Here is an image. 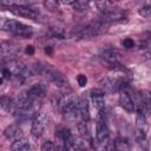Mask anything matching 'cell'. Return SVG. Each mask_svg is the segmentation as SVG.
<instances>
[{"mask_svg":"<svg viewBox=\"0 0 151 151\" xmlns=\"http://www.w3.org/2000/svg\"><path fill=\"white\" fill-rule=\"evenodd\" d=\"M33 70L39 76H42V77L47 78L50 81H52L58 87H65L68 84L66 77L60 71L52 67V65H48V64H45V63H35L34 66H33Z\"/></svg>","mask_w":151,"mask_h":151,"instance_id":"6da1fadb","label":"cell"},{"mask_svg":"<svg viewBox=\"0 0 151 151\" xmlns=\"http://www.w3.org/2000/svg\"><path fill=\"white\" fill-rule=\"evenodd\" d=\"M1 28L4 31L11 32L18 37H22V38H29L33 34V29L31 26L25 25L22 22H19L17 20H8V19H4L1 21Z\"/></svg>","mask_w":151,"mask_h":151,"instance_id":"7a4b0ae2","label":"cell"},{"mask_svg":"<svg viewBox=\"0 0 151 151\" xmlns=\"http://www.w3.org/2000/svg\"><path fill=\"white\" fill-rule=\"evenodd\" d=\"M40 107H41V104H40L39 99H34L26 107L15 110L14 111V114L17 116V118L20 122H25V120H28V119H33L39 113Z\"/></svg>","mask_w":151,"mask_h":151,"instance_id":"3957f363","label":"cell"},{"mask_svg":"<svg viewBox=\"0 0 151 151\" xmlns=\"http://www.w3.org/2000/svg\"><path fill=\"white\" fill-rule=\"evenodd\" d=\"M8 9L19 17L22 18H27V19H32V20H37L39 17V12L35 11L34 8L29 7V6H24V5H11L8 6Z\"/></svg>","mask_w":151,"mask_h":151,"instance_id":"277c9868","label":"cell"},{"mask_svg":"<svg viewBox=\"0 0 151 151\" xmlns=\"http://www.w3.org/2000/svg\"><path fill=\"white\" fill-rule=\"evenodd\" d=\"M48 123V118L44 112H39L32 120V129L31 132L34 137H40L45 131Z\"/></svg>","mask_w":151,"mask_h":151,"instance_id":"5b68a950","label":"cell"},{"mask_svg":"<svg viewBox=\"0 0 151 151\" xmlns=\"http://www.w3.org/2000/svg\"><path fill=\"white\" fill-rule=\"evenodd\" d=\"M96 138H97V142L100 144H104L109 140V129H107V124H106V118L103 113H100L99 119L97 120Z\"/></svg>","mask_w":151,"mask_h":151,"instance_id":"8992f818","label":"cell"},{"mask_svg":"<svg viewBox=\"0 0 151 151\" xmlns=\"http://www.w3.org/2000/svg\"><path fill=\"white\" fill-rule=\"evenodd\" d=\"M124 83L122 80H117V79H113V78H103L99 80V85L101 87V90L106 93H113V92H117L119 91L124 85Z\"/></svg>","mask_w":151,"mask_h":151,"instance_id":"52a82bcc","label":"cell"},{"mask_svg":"<svg viewBox=\"0 0 151 151\" xmlns=\"http://www.w3.org/2000/svg\"><path fill=\"white\" fill-rule=\"evenodd\" d=\"M7 68L12 72V76L13 74H21L24 77H27V74H29V71L27 68V66L20 61V60H17V59H11L8 60L7 63Z\"/></svg>","mask_w":151,"mask_h":151,"instance_id":"ba28073f","label":"cell"},{"mask_svg":"<svg viewBox=\"0 0 151 151\" xmlns=\"http://www.w3.org/2000/svg\"><path fill=\"white\" fill-rule=\"evenodd\" d=\"M90 97H91V101L93 104V106L98 110V111H103L105 107V99H104V91L101 88H93L90 92Z\"/></svg>","mask_w":151,"mask_h":151,"instance_id":"9c48e42d","label":"cell"},{"mask_svg":"<svg viewBox=\"0 0 151 151\" xmlns=\"http://www.w3.org/2000/svg\"><path fill=\"white\" fill-rule=\"evenodd\" d=\"M27 92H28V96H29V98H31L32 100H34V99H40V98L45 97V94H46V92H47V86H46L45 84H42V83L34 84V85H32V86L27 90Z\"/></svg>","mask_w":151,"mask_h":151,"instance_id":"30bf717a","label":"cell"},{"mask_svg":"<svg viewBox=\"0 0 151 151\" xmlns=\"http://www.w3.org/2000/svg\"><path fill=\"white\" fill-rule=\"evenodd\" d=\"M119 104H120V106H122L126 112H129V113H132V112L136 110L133 99H132V98L130 97V94H129L127 92H125V91H122L120 94H119Z\"/></svg>","mask_w":151,"mask_h":151,"instance_id":"8fae6325","label":"cell"},{"mask_svg":"<svg viewBox=\"0 0 151 151\" xmlns=\"http://www.w3.org/2000/svg\"><path fill=\"white\" fill-rule=\"evenodd\" d=\"M125 18V14L124 12L122 11H110V12H106V13H103L100 19L105 24H109V22H114V21H118V20H122Z\"/></svg>","mask_w":151,"mask_h":151,"instance_id":"7c38bea8","label":"cell"},{"mask_svg":"<svg viewBox=\"0 0 151 151\" xmlns=\"http://www.w3.org/2000/svg\"><path fill=\"white\" fill-rule=\"evenodd\" d=\"M100 57L109 63H119V59L122 58V54L119 51L114 50V48H105L101 51Z\"/></svg>","mask_w":151,"mask_h":151,"instance_id":"4fadbf2b","label":"cell"},{"mask_svg":"<svg viewBox=\"0 0 151 151\" xmlns=\"http://www.w3.org/2000/svg\"><path fill=\"white\" fill-rule=\"evenodd\" d=\"M5 137L15 142L18 139H21L24 137V133H22V130L18 126V125H9L8 127H6L5 132H4Z\"/></svg>","mask_w":151,"mask_h":151,"instance_id":"5bb4252c","label":"cell"},{"mask_svg":"<svg viewBox=\"0 0 151 151\" xmlns=\"http://www.w3.org/2000/svg\"><path fill=\"white\" fill-rule=\"evenodd\" d=\"M79 112L81 120H88L90 118V107H88V99L85 93L79 98Z\"/></svg>","mask_w":151,"mask_h":151,"instance_id":"9a60e30c","label":"cell"},{"mask_svg":"<svg viewBox=\"0 0 151 151\" xmlns=\"http://www.w3.org/2000/svg\"><path fill=\"white\" fill-rule=\"evenodd\" d=\"M18 51H20V48H18L17 46L12 45V44H2L1 45V54L2 57H9V55H14L18 53Z\"/></svg>","mask_w":151,"mask_h":151,"instance_id":"2e32d148","label":"cell"},{"mask_svg":"<svg viewBox=\"0 0 151 151\" xmlns=\"http://www.w3.org/2000/svg\"><path fill=\"white\" fill-rule=\"evenodd\" d=\"M29 149H31V145L28 144V142L24 140L22 138L13 142L12 144V150L14 151H28Z\"/></svg>","mask_w":151,"mask_h":151,"instance_id":"e0dca14e","label":"cell"},{"mask_svg":"<svg viewBox=\"0 0 151 151\" xmlns=\"http://www.w3.org/2000/svg\"><path fill=\"white\" fill-rule=\"evenodd\" d=\"M140 98L143 101V113L144 111L151 110V91H143L140 93Z\"/></svg>","mask_w":151,"mask_h":151,"instance_id":"ac0fdd59","label":"cell"},{"mask_svg":"<svg viewBox=\"0 0 151 151\" xmlns=\"http://www.w3.org/2000/svg\"><path fill=\"white\" fill-rule=\"evenodd\" d=\"M77 127H78V131H79V133H80L81 137L88 138V136H90V126H88L87 120H81V122L78 124Z\"/></svg>","mask_w":151,"mask_h":151,"instance_id":"d6986e66","label":"cell"},{"mask_svg":"<svg viewBox=\"0 0 151 151\" xmlns=\"http://www.w3.org/2000/svg\"><path fill=\"white\" fill-rule=\"evenodd\" d=\"M0 105L5 111H11V110H13V107L15 109V103L9 97H2L0 100Z\"/></svg>","mask_w":151,"mask_h":151,"instance_id":"ffe728a7","label":"cell"},{"mask_svg":"<svg viewBox=\"0 0 151 151\" xmlns=\"http://www.w3.org/2000/svg\"><path fill=\"white\" fill-rule=\"evenodd\" d=\"M97 2V7L100 12L103 13H106V12H110L112 11L111 9V5H112V1L111 0H96Z\"/></svg>","mask_w":151,"mask_h":151,"instance_id":"44dd1931","label":"cell"},{"mask_svg":"<svg viewBox=\"0 0 151 151\" xmlns=\"http://www.w3.org/2000/svg\"><path fill=\"white\" fill-rule=\"evenodd\" d=\"M44 6L50 12H55L59 8V0H44Z\"/></svg>","mask_w":151,"mask_h":151,"instance_id":"7402d4cb","label":"cell"},{"mask_svg":"<svg viewBox=\"0 0 151 151\" xmlns=\"http://www.w3.org/2000/svg\"><path fill=\"white\" fill-rule=\"evenodd\" d=\"M61 99H63V94L61 93H53L51 96V104L54 109L60 110V104H61Z\"/></svg>","mask_w":151,"mask_h":151,"instance_id":"603a6c76","label":"cell"},{"mask_svg":"<svg viewBox=\"0 0 151 151\" xmlns=\"http://www.w3.org/2000/svg\"><path fill=\"white\" fill-rule=\"evenodd\" d=\"M90 5L88 0H76L73 2V7L76 11H85Z\"/></svg>","mask_w":151,"mask_h":151,"instance_id":"cb8c5ba5","label":"cell"},{"mask_svg":"<svg viewBox=\"0 0 151 151\" xmlns=\"http://www.w3.org/2000/svg\"><path fill=\"white\" fill-rule=\"evenodd\" d=\"M114 144H116V150H129L130 149V145H129V142L126 139H123V138H119L117 140H114Z\"/></svg>","mask_w":151,"mask_h":151,"instance_id":"d4e9b609","label":"cell"},{"mask_svg":"<svg viewBox=\"0 0 151 151\" xmlns=\"http://www.w3.org/2000/svg\"><path fill=\"white\" fill-rule=\"evenodd\" d=\"M138 13L143 18H150L151 17V4H145L144 6H142L139 8Z\"/></svg>","mask_w":151,"mask_h":151,"instance_id":"484cf974","label":"cell"},{"mask_svg":"<svg viewBox=\"0 0 151 151\" xmlns=\"http://www.w3.org/2000/svg\"><path fill=\"white\" fill-rule=\"evenodd\" d=\"M134 137H136V140H137L138 143H143V142L146 140V131H143V130H136Z\"/></svg>","mask_w":151,"mask_h":151,"instance_id":"4316f807","label":"cell"},{"mask_svg":"<svg viewBox=\"0 0 151 151\" xmlns=\"http://www.w3.org/2000/svg\"><path fill=\"white\" fill-rule=\"evenodd\" d=\"M41 150L42 151H53V150H55V145L52 142H45L41 146Z\"/></svg>","mask_w":151,"mask_h":151,"instance_id":"83f0119b","label":"cell"},{"mask_svg":"<svg viewBox=\"0 0 151 151\" xmlns=\"http://www.w3.org/2000/svg\"><path fill=\"white\" fill-rule=\"evenodd\" d=\"M122 44H123V46H124L125 48H132V47L134 46V41H133L131 38H126V39H124Z\"/></svg>","mask_w":151,"mask_h":151,"instance_id":"f1b7e54d","label":"cell"},{"mask_svg":"<svg viewBox=\"0 0 151 151\" xmlns=\"http://www.w3.org/2000/svg\"><path fill=\"white\" fill-rule=\"evenodd\" d=\"M77 81H78L79 86L84 87V86L87 84V78H86V76H84V74H79V76L77 77Z\"/></svg>","mask_w":151,"mask_h":151,"instance_id":"f546056e","label":"cell"},{"mask_svg":"<svg viewBox=\"0 0 151 151\" xmlns=\"http://www.w3.org/2000/svg\"><path fill=\"white\" fill-rule=\"evenodd\" d=\"M25 52H26L27 54H33V53H34V47H33L32 45H28V46H26Z\"/></svg>","mask_w":151,"mask_h":151,"instance_id":"4dcf8cb0","label":"cell"},{"mask_svg":"<svg viewBox=\"0 0 151 151\" xmlns=\"http://www.w3.org/2000/svg\"><path fill=\"white\" fill-rule=\"evenodd\" d=\"M144 58H145L146 60H149V61L151 63V51H149V52H146V53L144 54Z\"/></svg>","mask_w":151,"mask_h":151,"instance_id":"1f68e13d","label":"cell"},{"mask_svg":"<svg viewBox=\"0 0 151 151\" xmlns=\"http://www.w3.org/2000/svg\"><path fill=\"white\" fill-rule=\"evenodd\" d=\"M59 1L63 2V4H67V5H68V4H73L76 0H59Z\"/></svg>","mask_w":151,"mask_h":151,"instance_id":"d6a6232c","label":"cell"},{"mask_svg":"<svg viewBox=\"0 0 151 151\" xmlns=\"http://www.w3.org/2000/svg\"><path fill=\"white\" fill-rule=\"evenodd\" d=\"M45 52L48 53V54H51V53H52V48H51V47H46V48H45Z\"/></svg>","mask_w":151,"mask_h":151,"instance_id":"836d02e7","label":"cell"},{"mask_svg":"<svg viewBox=\"0 0 151 151\" xmlns=\"http://www.w3.org/2000/svg\"><path fill=\"white\" fill-rule=\"evenodd\" d=\"M142 1H144V2H151V0H142Z\"/></svg>","mask_w":151,"mask_h":151,"instance_id":"e575fe53","label":"cell"}]
</instances>
